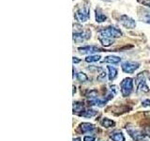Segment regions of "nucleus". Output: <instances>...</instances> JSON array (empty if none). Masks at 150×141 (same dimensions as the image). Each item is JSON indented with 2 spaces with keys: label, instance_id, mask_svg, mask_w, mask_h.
<instances>
[{
  "label": "nucleus",
  "instance_id": "nucleus-1",
  "mask_svg": "<svg viewBox=\"0 0 150 141\" xmlns=\"http://www.w3.org/2000/svg\"><path fill=\"white\" fill-rule=\"evenodd\" d=\"M122 35V32L117 29L115 27H106L103 28L100 31V36H98V40L101 42L102 45H104L105 47H108L114 43L115 39L119 38Z\"/></svg>",
  "mask_w": 150,
  "mask_h": 141
},
{
  "label": "nucleus",
  "instance_id": "nucleus-2",
  "mask_svg": "<svg viewBox=\"0 0 150 141\" xmlns=\"http://www.w3.org/2000/svg\"><path fill=\"white\" fill-rule=\"evenodd\" d=\"M120 89L122 95L124 97L129 96L131 92L133 91V80L129 77L123 79L120 83Z\"/></svg>",
  "mask_w": 150,
  "mask_h": 141
},
{
  "label": "nucleus",
  "instance_id": "nucleus-3",
  "mask_svg": "<svg viewBox=\"0 0 150 141\" xmlns=\"http://www.w3.org/2000/svg\"><path fill=\"white\" fill-rule=\"evenodd\" d=\"M135 83L137 85V91L138 92H148L149 88L146 85V81H145L144 73H139L135 78Z\"/></svg>",
  "mask_w": 150,
  "mask_h": 141
},
{
  "label": "nucleus",
  "instance_id": "nucleus-4",
  "mask_svg": "<svg viewBox=\"0 0 150 141\" xmlns=\"http://www.w3.org/2000/svg\"><path fill=\"white\" fill-rule=\"evenodd\" d=\"M89 16H90V14H89V8L88 6H83L82 8L78 9L76 12H75V19H76L77 21L79 22H86L88 19H89Z\"/></svg>",
  "mask_w": 150,
  "mask_h": 141
},
{
  "label": "nucleus",
  "instance_id": "nucleus-5",
  "mask_svg": "<svg viewBox=\"0 0 150 141\" xmlns=\"http://www.w3.org/2000/svg\"><path fill=\"white\" fill-rule=\"evenodd\" d=\"M121 67L124 73H133L136 70L139 69L140 64L138 62H134V61H125V62L122 63Z\"/></svg>",
  "mask_w": 150,
  "mask_h": 141
},
{
  "label": "nucleus",
  "instance_id": "nucleus-6",
  "mask_svg": "<svg viewBox=\"0 0 150 141\" xmlns=\"http://www.w3.org/2000/svg\"><path fill=\"white\" fill-rule=\"evenodd\" d=\"M91 37V32L90 31H86V32H75L73 34V40L76 42H83L84 41L88 40Z\"/></svg>",
  "mask_w": 150,
  "mask_h": 141
},
{
  "label": "nucleus",
  "instance_id": "nucleus-7",
  "mask_svg": "<svg viewBox=\"0 0 150 141\" xmlns=\"http://www.w3.org/2000/svg\"><path fill=\"white\" fill-rule=\"evenodd\" d=\"M79 52L81 54H95V53H98V52H103V50L101 48H100V47L98 46H84V47H80V48L78 49Z\"/></svg>",
  "mask_w": 150,
  "mask_h": 141
},
{
  "label": "nucleus",
  "instance_id": "nucleus-8",
  "mask_svg": "<svg viewBox=\"0 0 150 141\" xmlns=\"http://www.w3.org/2000/svg\"><path fill=\"white\" fill-rule=\"evenodd\" d=\"M127 131L129 132V135L131 136V137H132L136 141H142V140L145 139V135L141 133V132L137 131V130L130 129V128H128V127H127Z\"/></svg>",
  "mask_w": 150,
  "mask_h": 141
},
{
  "label": "nucleus",
  "instance_id": "nucleus-9",
  "mask_svg": "<svg viewBox=\"0 0 150 141\" xmlns=\"http://www.w3.org/2000/svg\"><path fill=\"white\" fill-rule=\"evenodd\" d=\"M95 128H96L95 125L92 124V123H89V122H83V123H81L79 126V129L83 134L92 132V131L95 130Z\"/></svg>",
  "mask_w": 150,
  "mask_h": 141
},
{
  "label": "nucleus",
  "instance_id": "nucleus-10",
  "mask_svg": "<svg viewBox=\"0 0 150 141\" xmlns=\"http://www.w3.org/2000/svg\"><path fill=\"white\" fill-rule=\"evenodd\" d=\"M120 23H121L122 25H123L125 27H127V28H133V27L136 26L135 22L132 20V19H130L129 17L125 16V15L121 17Z\"/></svg>",
  "mask_w": 150,
  "mask_h": 141
},
{
  "label": "nucleus",
  "instance_id": "nucleus-11",
  "mask_svg": "<svg viewBox=\"0 0 150 141\" xmlns=\"http://www.w3.org/2000/svg\"><path fill=\"white\" fill-rule=\"evenodd\" d=\"M110 137L112 141H125V136L120 131H115L111 133Z\"/></svg>",
  "mask_w": 150,
  "mask_h": 141
},
{
  "label": "nucleus",
  "instance_id": "nucleus-12",
  "mask_svg": "<svg viewBox=\"0 0 150 141\" xmlns=\"http://www.w3.org/2000/svg\"><path fill=\"white\" fill-rule=\"evenodd\" d=\"M121 61V58L119 56H106V58L102 60L103 63H110V64H118Z\"/></svg>",
  "mask_w": 150,
  "mask_h": 141
},
{
  "label": "nucleus",
  "instance_id": "nucleus-13",
  "mask_svg": "<svg viewBox=\"0 0 150 141\" xmlns=\"http://www.w3.org/2000/svg\"><path fill=\"white\" fill-rule=\"evenodd\" d=\"M107 69H108V70H109L108 77H109L110 81L115 79L117 76V69L115 67H112V66H107Z\"/></svg>",
  "mask_w": 150,
  "mask_h": 141
},
{
  "label": "nucleus",
  "instance_id": "nucleus-14",
  "mask_svg": "<svg viewBox=\"0 0 150 141\" xmlns=\"http://www.w3.org/2000/svg\"><path fill=\"white\" fill-rule=\"evenodd\" d=\"M83 111H84V109H83V103H78V102H76V103L74 102V103H73V113H74V114L80 115Z\"/></svg>",
  "mask_w": 150,
  "mask_h": 141
},
{
  "label": "nucleus",
  "instance_id": "nucleus-15",
  "mask_svg": "<svg viewBox=\"0 0 150 141\" xmlns=\"http://www.w3.org/2000/svg\"><path fill=\"white\" fill-rule=\"evenodd\" d=\"M97 114H98V111L94 110V109H87V110H84L83 112H82L79 116L84 117V118H93Z\"/></svg>",
  "mask_w": 150,
  "mask_h": 141
},
{
  "label": "nucleus",
  "instance_id": "nucleus-16",
  "mask_svg": "<svg viewBox=\"0 0 150 141\" xmlns=\"http://www.w3.org/2000/svg\"><path fill=\"white\" fill-rule=\"evenodd\" d=\"M100 124L101 126L105 127V128H110V127H114L115 123L114 120L108 119V118H104V119L100 121Z\"/></svg>",
  "mask_w": 150,
  "mask_h": 141
},
{
  "label": "nucleus",
  "instance_id": "nucleus-17",
  "mask_svg": "<svg viewBox=\"0 0 150 141\" xmlns=\"http://www.w3.org/2000/svg\"><path fill=\"white\" fill-rule=\"evenodd\" d=\"M96 19H97V22L102 23L106 20V15L103 14V12H101L100 9H96Z\"/></svg>",
  "mask_w": 150,
  "mask_h": 141
},
{
  "label": "nucleus",
  "instance_id": "nucleus-18",
  "mask_svg": "<svg viewBox=\"0 0 150 141\" xmlns=\"http://www.w3.org/2000/svg\"><path fill=\"white\" fill-rule=\"evenodd\" d=\"M100 59V55H90L86 58V62H97V61H98Z\"/></svg>",
  "mask_w": 150,
  "mask_h": 141
},
{
  "label": "nucleus",
  "instance_id": "nucleus-19",
  "mask_svg": "<svg viewBox=\"0 0 150 141\" xmlns=\"http://www.w3.org/2000/svg\"><path fill=\"white\" fill-rule=\"evenodd\" d=\"M77 79L79 80L80 82H86V81H87L88 77H87V75L86 73H77Z\"/></svg>",
  "mask_w": 150,
  "mask_h": 141
},
{
  "label": "nucleus",
  "instance_id": "nucleus-20",
  "mask_svg": "<svg viewBox=\"0 0 150 141\" xmlns=\"http://www.w3.org/2000/svg\"><path fill=\"white\" fill-rule=\"evenodd\" d=\"M95 135H84L83 141H95Z\"/></svg>",
  "mask_w": 150,
  "mask_h": 141
},
{
  "label": "nucleus",
  "instance_id": "nucleus-21",
  "mask_svg": "<svg viewBox=\"0 0 150 141\" xmlns=\"http://www.w3.org/2000/svg\"><path fill=\"white\" fill-rule=\"evenodd\" d=\"M142 103H143V105L145 106V107H146V106H150V100H149V99H147V100H144Z\"/></svg>",
  "mask_w": 150,
  "mask_h": 141
},
{
  "label": "nucleus",
  "instance_id": "nucleus-22",
  "mask_svg": "<svg viewBox=\"0 0 150 141\" xmlns=\"http://www.w3.org/2000/svg\"><path fill=\"white\" fill-rule=\"evenodd\" d=\"M80 62V59H78L77 58H73V63H78Z\"/></svg>",
  "mask_w": 150,
  "mask_h": 141
},
{
  "label": "nucleus",
  "instance_id": "nucleus-23",
  "mask_svg": "<svg viewBox=\"0 0 150 141\" xmlns=\"http://www.w3.org/2000/svg\"><path fill=\"white\" fill-rule=\"evenodd\" d=\"M73 141H82V139L80 137H76V138H73Z\"/></svg>",
  "mask_w": 150,
  "mask_h": 141
},
{
  "label": "nucleus",
  "instance_id": "nucleus-24",
  "mask_svg": "<svg viewBox=\"0 0 150 141\" xmlns=\"http://www.w3.org/2000/svg\"><path fill=\"white\" fill-rule=\"evenodd\" d=\"M149 80H150V76H149Z\"/></svg>",
  "mask_w": 150,
  "mask_h": 141
}]
</instances>
